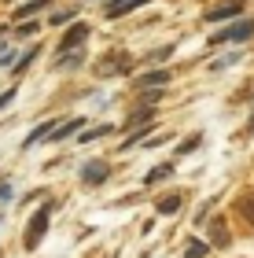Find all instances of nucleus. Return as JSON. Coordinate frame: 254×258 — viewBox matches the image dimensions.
Instances as JSON below:
<instances>
[{"mask_svg":"<svg viewBox=\"0 0 254 258\" xmlns=\"http://www.w3.org/2000/svg\"><path fill=\"white\" fill-rule=\"evenodd\" d=\"M52 210H55V203H44V207L37 210V214L30 218V225H26V240H22V243H26V251H33V247H37V243L44 240V229H48Z\"/></svg>","mask_w":254,"mask_h":258,"instance_id":"nucleus-1","label":"nucleus"},{"mask_svg":"<svg viewBox=\"0 0 254 258\" xmlns=\"http://www.w3.org/2000/svg\"><path fill=\"white\" fill-rule=\"evenodd\" d=\"M254 33V19H239V22H232V26H225L221 33H214V44H225V41H247Z\"/></svg>","mask_w":254,"mask_h":258,"instance_id":"nucleus-2","label":"nucleus"},{"mask_svg":"<svg viewBox=\"0 0 254 258\" xmlns=\"http://www.w3.org/2000/svg\"><path fill=\"white\" fill-rule=\"evenodd\" d=\"M89 26H85V22H74V26H70V33H66V37L59 41V55H74V48H81V44L89 41Z\"/></svg>","mask_w":254,"mask_h":258,"instance_id":"nucleus-3","label":"nucleus"},{"mask_svg":"<svg viewBox=\"0 0 254 258\" xmlns=\"http://www.w3.org/2000/svg\"><path fill=\"white\" fill-rule=\"evenodd\" d=\"M107 173H111V166H107L103 159H89L85 166H81V181L96 188V184H103V181H107Z\"/></svg>","mask_w":254,"mask_h":258,"instance_id":"nucleus-4","label":"nucleus"},{"mask_svg":"<svg viewBox=\"0 0 254 258\" xmlns=\"http://www.w3.org/2000/svg\"><path fill=\"white\" fill-rule=\"evenodd\" d=\"M239 11H243V4H239V0H228V4L214 8V11H206V19H210V22H225V19H236Z\"/></svg>","mask_w":254,"mask_h":258,"instance_id":"nucleus-5","label":"nucleus"},{"mask_svg":"<svg viewBox=\"0 0 254 258\" xmlns=\"http://www.w3.org/2000/svg\"><path fill=\"white\" fill-rule=\"evenodd\" d=\"M136 4H147V0H107V8H103V15H107V19H122L125 11H133Z\"/></svg>","mask_w":254,"mask_h":258,"instance_id":"nucleus-6","label":"nucleus"},{"mask_svg":"<svg viewBox=\"0 0 254 258\" xmlns=\"http://www.w3.org/2000/svg\"><path fill=\"white\" fill-rule=\"evenodd\" d=\"M125 70H129V55L118 52V55H107V59H103L100 74H125Z\"/></svg>","mask_w":254,"mask_h":258,"instance_id":"nucleus-7","label":"nucleus"},{"mask_svg":"<svg viewBox=\"0 0 254 258\" xmlns=\"http://www.w3.org/2000/svg\"><path fill=\"white\" fill-rule=\"evenodd\" d=\"M81 125H85V118H66V122H63V125H59V129L52 133V140H66L70 133H77Z\"/></svg>","mask_w":254,"mask_h":258,"instance_id":"nucleus-8","label":"nucleus"},{"mask_svg":"<svg viewBox=\"0 0 254 258\" xmlns=\"http://www.w3.org/2000/svg\"><path fill=\"white\" fill-rule=\"evenodd\" d=\"M177 207H181V196H166V199H158V214H162V218L177 214Z\"/></svg>","mask_w":254,"mask_h":258,"instance_id":"nucleus-9","label":"nucleus"},{"mask_svg":"<svg viewBox=\"0 0 254 258\" xmlns=\"http://www.w3.org/2000/svg\"><path fill=\"white\" fill-rule=\"evenodd\" d=\"M170 173H173V166H170V162H162V166H155V170L144 177V184H158L162 177H170Z\"/></svg>","mask_w":254,"mask_h":258,"instance_id":"nucleus-10","label":"nucleus"},{"mask_svg":"<svg viewBox=\"0 0 254 258\" xmlns=\"http://www.w3.org/2000/svg\"><path fill=\"white\" fill-rule=\"evenodd\" d=\"M114 125H96V129H85L81 133V144H89V140H100V137H107Z\"/></svg>","mask_w":254,"mask_h":258,"instance_id":"nucleus-11","label":"nucleus"},{"mask_svg":"<svg viewBox=\"0 0 254 258\" xmlns=\"http://www.w3.org/2000/svg\"><path fill=\"white\" fill-rule=\"evenodd\" d=\"M199 140H203L199 133H192V137H184V140H181V148H177V155H188V151H195V148H199Z\"/></svg>","mask_w":254,"mask_h":258,"instance_id":"nucleus-12","label":"nucleus"},{"mask_svg":"<svg viewBox=\"0 0 254 258\" xmlns=\"http://www.w3.org/2000/svg\"><path fill=\"white\" fill-rule=\"evenodd\" d=\"M41 8H44V0H30V4L15 8V19H26V15H33V11H41Z\"/></svg>","mask_w":254,"mask_h":258,"instance_id":"nucleus-13","label":"nucleus"},{"mask_svg":"<svg viewBox=\"0 0 254 258\" xmlns=\"http://www.w3.org/2000/svg\"><path fill=\"white\" fill-rule=\"evenodd\" d=\"M37 55H41V48H37V44H33V48H30V52H26V55H22V59L15 63V74H22V70H26V67H30L33 59H37Z\"/></svg>","mask_w":254,"mask_h":258,"instance_id":"nucleus-14","label":"nucleus"},{"mask_svg":"<svg viewBox=\"0 0 254 258\" xmlns=\"http://www.w3.org/2000/svg\"><path fill=\"white\" fill-rule=\"evenodd\" d=\"M166 81H170L166 70H151V74H144V85H166Z\"/></svg>","mask_w":254,"mask_h":258,"instance_id":"nucleus-15","label":"nucleus"},{"mask_svg":"<svg viewBox=\"0 0 254 258\" xmlns=\"http://www.w3.org/2000/svg\"><path fill=\"white\" fill-rule=\"evenodd\" d=\"M203 254H206V243H203V240H195L192 247L184 251V258H203Z\"/></svg>","mask_w":254,"mask_h":258,"instance_id":"nucleus-16","label":"nucleus"},{"mask_svg":"<svg viewBox=\"0 0 254 258\" xmlns=\"http://www.w3.org/2000/svg\"><path fill=\"white\" fill-rule=\"evenodd\" d=\"M239 207H243V214L254 221V199H243V203H239Z\"/></svg>","mask_w":254,"mask_h":258,"instance_id":"nucleus-17","label":"nucleus"},{"mask_svg":"<svg viewBox=\"0 0 254 258\" xmlns=\"http://www.w3.org/2000/svg\"><path fill=\"white\" fill-rule=\"evenodd\" d=\"M11 100H15V89H8V92H4V96H0V107H8V103H11Z\"/></svg>","mask_w":254,"mask_h":258,"instance_id":"nucleus-18","label":"nucleus"},{"mask_svg":"<svg viewBox=\"0 0 254 258\" xmlns=\"http://www.w3.org/2000/svg\"><path fill=\"white\" fill-rule=\"evenodd\" d=\"M4 199H11V188H8V184H0V203H4Z\"/></svg>","mask_w":254,"mask_h":258,"instance_id":"nucleus-19","label":"nucleus"},{"mask_svg":"<svg viewBox=\"0 0 254 258\" xmlns=\"http://www.w3.org/2000/svg\"><path fill=\"white\" fill-rule=\"evenodd\" d=\"M250 129H254V118H250Z\"/></svg>","mask_w":254,"mask_h":258,"instance_id":"nucleus-20","label":"nucleus"}]
</instances>
